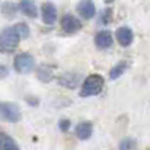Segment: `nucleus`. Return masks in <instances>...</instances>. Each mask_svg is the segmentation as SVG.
<instances>
[{"mask_svg":"<svg viewBox=\"0 0 150 150\" xmlns=\"http://www.w3.org/2000/svg\"><path fill=\"white\" fill-rule=\"evenodd\" d=\"M0 117L9 123H17L21 120V110L17 104L0 102Z\"/></svg>","mask_w":150,"mask_h":150,"instance_id":"obj_4","label":"nucleus"},{"mask_svg":"<svg viewBox=\"0 0 150 150\" xmlns=\"http://www.w3.org/2000/svg\"><path fill=\"white\" fill-rule=\"evenodd\" d=\"M116 39L122 47H129L134 41V32L129 27H119L116 30Z\"/></svg>","mask_w":150,"mask_h":150,"instance_id":"obj_8","label":"nucleus"},{"mask_svg":"<svg viewBox=\"0 0 150 150\" xmlns=\"http://www.w3.org/2000/svg\"><path fill=\"white\" fill-rule=\"evenodd\" d=\"M20 11L29 18H36L38 17V6L35 3V0H20L18 3Z\"/></svg>","mask_w":150,"mask_h":150,"instance_id":"obj_11","label":"nucleus"},{"mask_svg":"<svg viewBox=\"0 0 150 150\" xmlns=\"http://www.w3.org/2000/svg\"><path fill=\"white\" fill-rule=\"evenodd\" d=\"M21 36L15 30V27H6L0 32V51L2 53H12L18 47Z\"/></svg>","mask_w":150,"mask_h":150,"instance_id":"obj_2","label":"nucleus"},{"mask_svg":"<svg viewBox=\"0 0 150 150\" xmlns=\"http://www.w3.org/2000/svg\"><path fill=\"white\" fill-rule=\"evenodd\" d=\"M41 14H42V21L48 26H53L57 21V8L51 2H45L41 8Z\"/></svg>","mask_w":150,"mask_h":150,"instance_id":"obj_6","label":"nucleus"},{"mask_svg":"<svg viewBox=\"0 0 150 150\" xmlns=\"http://www.w3.org/2000/svg\"><path fill=\"white\" fill-rule=\"evenodd\" d=\"M75 134H77L78 140L86 141L89 140L92 134H93V123L92 122H81L77 125V129H75Z\"/></svg>","mask_w":150,"mask_h":150,"instance_id":"obj_10","label":"nucleus"},{"mask_svg":"<svg viewBox=\"0 0 150 150\" xmlns=\"http://www.w3.org/2000/svg\"><path fill=\"white\" fill-rule=\"evenodd\" d=\"M36 68V60L32 54L29 53H21V54H17L14 57V69L15 72L21 74V75H26V74H30L33 72Z\"/></svg>","mask_w":150,"mask_h":150,"instance_id":"obj_3","label":"nucleus"},{"mask_svg":"<svg viewBox=\"0 0 150 150\" xmlns=\"http://www.w3.org/2000/svg\"><path fill=\"white\" fill-rule=\"evenodd\" d=\"M51 77H53V71H51V68L44 66V68H39V71H38V78L42 80L44 83H48L50 80H51Z\"/></svg>","mask_w":150,"mask_h":150,"instance_id":"obj_16","label":"nucleus"},{"mask_svg":"<svg viewBox=\"0 0 150 150\" xmlns=\"http://www.w3.org/2000/svg\"><path fill=\"white\" fill-rule=\"evenodd\" d=\"M62 29L66 33H77L83 29V24L77 17H74L72 14H66L62 18Z\"/></svg>","mask_w":150,"mask_h":150,"instance_id":"obj_5","label":"nucleus"},{"mask_svg":"<svg viewBox=\"0 0 150 150\" xmlns=\"http://www.w3.org/2000/svg\"><path fill=\"white\" fill-rule=\"evenodd\" d=\"M126 68H128L126 62H119V63L114 65V66H112V69L110 71V80H117V78H120L122 75L125 74V71H126Z\"/></svg>","mask_w":150,"mask_h":150,"instance_id":"obj_14","label":"nucleus"},{"mask_svg":"<svg viewBox=\"0 0 150 150\" xmlns=\"http://www.w3.org/2000/svg\"><path fill=\"white\" fill-rule=\"evenodd\" d=\"M78 14L83 20H92L96 14V6L92 0H81L77 6Z\"/></svg>","mask_w":150,"mask_h":150,"instance_id":"obj_7","label":"nucleus"},{"mask_svg":"<svg viewBox=\"0 0 150 150\" xmlns=\"http://www.w3.org/2000/svg\"><path fill=\"white\" fill-rule=\"evenodd\" d=\"M104 87V78L99 74H92L89 77H86L81 86V92L80 96L81 98H90V96H96L102 92Z\"/></svg>","mask_w":150,"mask_h":150,"instance_id":"obj_1","label":"nucleus"},{"mask_svg":"<svg viewBox=\"0 0 150 150\" xmlns=\"http://www.w3.org/2000/svg\"><path fill=\"white\" fill-rule=\"evenodd\" d=\"M14 27H15V30L18 32V35L21 36V39H27V38H29L30 29H29L27 24H24V23H17Z\"/></svg>","mask_w":150,"mask_h":150,"instance_id":"obj_17","label":"nucleus"},{"mask_svg":"<svg viewBox=\"0 0 150 150\" xmlns=\"http://www.w3.org/2000/svg\"><path fill=\"white\" fill-rule=\"evenodd\" d=\"M104 2H105V3H112L114 0H104Z\"/></svg>","mask_w":150,"mask_h":150,"instance_id":"obj_22","label":"nucleus"},{"mask_svg":"<svg viewBox=\"0 0 150 150\" xmlns=\"http://www.w3.org/2000/svg\"><path fill=\"white\" fill-rule=\"evenodd\" d=\"M18 144L14 141L11 135L0 132V150H17Z\"/></svg>","mask_w":150,"mask_h":150,"instance_id":"obj_13","label":"nucleus"},{"mask_svg":"<svg viewBox=\"0 0 150 150\" xmlns=\"http://www.w3.org/2000/svg\"><path fill=\"white\" fill-rule=\"evenodd\" d=\"M111 15H112V12H111V9H107V11H105V14H104V17H102V23L108 24V23L111 21Z\"/></svg>","mask_w":150,"mask_h":150,"instance_id":"obj_21","label":"nucleus"},{"mask_svg":"<svg viewBox=\"0 0 150 150\" xmlns=\"http://www.w3.org/2000/svg\"><path fill=\"white\" fill-rule=\"evenodd\" d=\"M80 80H81V75L80 74H75V72H68L65 75H62L59 83L65 87H69V89H75L78 84H80Z\"/></svg>","mask_w":150,"mask_h":150,"instance_id":"obj_12","label":"nucleus"},{"mask_svg":"<svg viewBox=\"0 0 150 150\" xmlns=\"http://www.w3.org/2000/svg\"><path fill=\"white\" fill-rule=\"evenodd\" d=\"M17 11H20V8H17V5H14L12 2H6V3L2 6L3 15L8 17V18H14L15 14H17Z\"/></svg>","mask_w":150,"mask_h":150,"instance_id":"obj_15","label":"nucleus"},{"mask_svg":"<svg viewBox=\"0 0 150 150\" xmlns=\"http://www.w3.org/2000/svg\"><path fill=\"white\" fill-rule=\"evenodd\" d=\"M8 75H9V68L6 65L0 63V80H3L5 77H8Z\"/></svg>","mask_w":150,"mask_h":150,"instance_id":"obj_20","label":"nucleus"},{"mask_svg":"<svg viewBox=\"0 0 150 150\" xmlns=\"http://www.w3.org/2000/svg\"><path fill=\"white\" fill-rule=\"evenodd\" d=\"M59 128H60V131H68V129L71 128V120H68V119H60V120H59Z\"/></svg>","mask_w":150,"mask_h":150,"instance_id":"obj_19","label":"nucleus"},{"mask_svg":"<svg viewBox=\"0 0 150 150\" xmlns=\"http://www.w3.org/2000/svg\"><path fill=\"white\" fill-rule=\"evenodd\" d=\"M95 45L99 50H107L112 45V35L108 30H101L95 36Z\"/></svg>","mask_w":150,"mask_h":150,"instance_id":"obj_9","label":"nucleus"},{"mask_svg":"<svg viewBox=\"0 0 150 150\" xmlns=\"http://www.w3.org/2000/svg\"><path fill=\"white\" fill-rule=\"evenodd\" d=\"M137 144H135V141L132 140V138H125L120 144H119V149H125V150H126V149H134Z\"/></svg>","mask_w":150,"mask_h":150,"instance_id":"obj_18","label":"nucleus"}]
</instances>
